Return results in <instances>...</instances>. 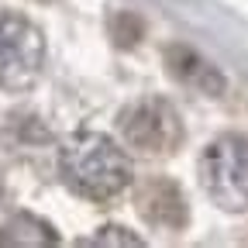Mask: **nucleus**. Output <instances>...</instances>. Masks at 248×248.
<instances>
[{"mask_svg":"<svg viewBox=\"0 0 248 248\" xmlns=\"http://www.w3.org/2000/svg\"><path fill=\"white\" fill-rule=\"evenodd\" d=\"M203 193L228 214L248 210V135H217L200 155Z\"/></svg>","mask_w":248,"mask_h":248,"instance_id":"obj_2","label":"nucleus"},{"mask_svg":"<svg viewBox=\"0 0 248 248\" xmlns=\"http://www.w3.org/2000/svg\"><path fill=\"white\" fill-rule=\"evenodd\" d=\"M59 234L52 231V224H45L42 217H31V214H17L0 228V245H55Z\"/></svg>","mask_w":248,"mask_h":248,"instance_id":"obj_7","label":"nucleus"},{"mask_svg":"<svg viewBox=\"0 0 248 248\" xmlns=\"http://www.w3.org/2000/svg\"><path fill=\"white\" fill-rule=\"evenodd\" d=\"M166 69L179 83L207 93V97H221L224 86H228L224 83V73L217 69L210 59H203L197 48H190V45H169L166 48Z\"/></svg>","mask_w":248,"mask_h":248,"instance_id":"obj_6","label":"nucleus"},{"mask_svg":"<svg viewBox=\"0 0 248 248\" xmlns=\"http://www.w3.org/2000/svg\"><path fill=\"white\" fill-rule=\"evenodd\" d=\"M59 172L76 197L93 203H107L131 186V159L97 131H79L62 141Z\"/></svg>","mask_w":248,"mask_h":248,"instance_id":"obj_1","label":"nucleus"},{"mask_svg":"<svg viewBox=\"0 0 248 248\" xmlns=\"http://www.w3.org/2000/svg\"><path fill=\"white\" fill-rule=\"evenodd\" d=\"M83 245H141V238L131 234L128 228H121V224H107V228H100V234H93Z\"/></svg>","mask_w":248,"mask_h":248,"instance_id":"obj_8","label":"nucleus"},{"mask_svg":"<svg viewBox=\"0 0 248 248\" xmlns=\"http://www.w3.org/2000/svg\"><path fill=\"white\" fill-rule=\"evenodd\" d=\"M138 214L145 217V221L152 228H162V231H179L186 228V217H190V210H186V197L183 190L166 179V176H155V179H145L138 186Z\"/></svg>","mask_w":248,"mask_h":248,"instance_id":"obj_5","label":"nucleus"},{"mask_svg":"<svg viewBox=\"0 0 248 248\" xmlns=\"http://www.w3.org/2000/svg\"><path fill=\"white\" fill-rule=\"evenodd\" d=\"M42 69H45L42 28L17 11H0V90L24 93L38 83Z\"/></svg>","mask_w":248,"mask_h":248,"instance_id":"obj_3","label":"nucleus"},{"mask_svg":"<svg viewBox=\"0 0 248 248\" xmlns=\"http://www.w3.org/2000/svg\"><path fill=\"white\" fill-rule=\"evenodd\" d=\"M117 131L124 145L138 155H172L183 145V117L166 97H141L128 104L117 117Z\"/></svg>","mask_w":248,"mask_h":248,"instance_id":"obj_4","label":"nucleus"}]
</instances>
